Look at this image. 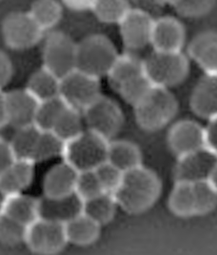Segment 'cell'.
Wrapping results in <instances>:
<instances>
[{
    "mask_svg": "<svg viewBox=\"0 0 217 255\" xmlns=\"http://www.w3.org/2000/svg\"><path fill=\"white\" fill-rule=\"evenodd\" d=\"M169 208L173 214L180 217L196 215L193 184L176 182L169 197Z\"/></svg>",
    "mask_w": 217,
    "mask_h": 255,
    "instance_id": "28",
    "label": "cell"
},
{
    "mask_svg": "<svg viewBox=\"0 0 217 255\" xmlns=\"http://www.w3.org/2000/svg\"><path fill=\"white\" fill-rule=\"evenodd\" d=\"M24 242L38 255H55L69 243L64 223L40 217L26 228Z\"/></svg>",
    "mask_w": 217,
    "mask_h": 255,
    "instance_id": "6",
    "label": "cell"
},
{
    "mask_svg": "<svg viewBox=\"0 0 217 255\" xmlns=\"http://www.w3.org/2000/svg\"><path fill=\"white\" fill-rule=\"evenodd\" d=\"M131 9L127 0H96L92 11L105 23H120Z\"/></svg>",
    "mask_w": 217,
    "mask_h": 255,
    "instance_id": "30",
    "label": "cell"
},
{
    "mask_svg": "<svg viewBox=\"0 0 217 255\" xmlns=\"http://www.w3.org/2000/svg\"><path fill=\"white\" fill-rule=\"evenodd\" d=\"M107 161L124 173L142 165V155L136 144L130 141H112L108 143Z\"/></svg>",
    "mask_w": 217,
    "mask_h": 255,
    "instance_id": "22",
    "label": "cell"
},
{
    "mask_svg": "<svg viewBox=\"0 0 217 255\" xmlns=\"http://www.w3.org/2000/svg\"><path fill=\"white\" fill-rule=\"evenodd\" d=\"M7 125V100L6 93L0 89V128Z\"/></svg>",
    "mask_w": 217,
    "mask_h": 255,
    "instance_id": "43",
    "label": "cell"
},
{
    "mask_svg": "<svg viewBox=\"0 0 217 255\" xmlns=\"http://www.w3.org/2000/svg\"><path fill=\"white\" fill-rule=\"evenodd\" d=\"M103 192L104 190L97 176L95 170L79 172L75 186V194L77 195L83 202L94 198Z\"/></svg>",
    "mask_w": 217,
    "mask_h": 255,
    "instance_id": "36",
    "label": "cell"
},
{
    "mask_svg": "<svg viewBox=\"0 0 217 255\" xmlns=\"http://www.w3.org/2000/svg\"><path fill=\"white\" fill-rule=\"evenodd\" d=\"M64 226L68 242L78 246L93 244L99 239L102 228L83 212L65 222Z\"/></svg>",
    "mask_w": 217,
    "mask_h": 255,
    "instance_id": "21",
    "label": "cell"
},
{
    "mask_svg": "<svg viewBox=\"0 0 217 255\" xmlns=\"http://www.w3.org/2000/svg\"><path fill=\"white\" fill-rule=\"evenodd\" d=\"M186 41L183 24L174 17L154 20L150 45L159 51H181Z\"/></svg>",
    "mask_w": 217,
    "mask_h": 255,
    "instance_id": "16",
    "label": "cell"
},
{
    "mask_svg": "<svg viewBox=\"0 0 217 255\" xmlns=\"http://www.w3.org/2000/svg\"><path fill=\"white\" fill-rule=\"evenodd\" d=\"M41 132L34 125L16 128V132L8 141L16 159L35 162L34 158Z\"/></svg>",
    "mask_w": 217,
    "mask_h": 255,
    "instance_id": "24",
    "label": "cell"
},
{
    "mask_svg": "<svg viewBox=\"0 0 217 255\" xmlns=\"http://www.w3.org/2000/svg\"><path fill=\"white\" fill-rule=\"evenodd\" d=\"M205 147L217 154V115L209 119L207 127L204 128Z\"/></svg>",
    "mask_w": 217,
    "mask_h": 255,
    "instance_id": "40",
    "label": "cell"
},
{
    "mask_svg": "<svg viewBox=\"0 0 217 255\" xmlns=\"http://www.w3.org/2000/svg\"><path fill=\"white\" fill-rule=\"evenodd\" d=\"M144 72L153 86L170 88L189 75L190 64L182 51L154 50L144 60Z\"/></svg>",
    "mask_w": 217,
    "mask_h": 255,
    "instance_id": "5",
    "label": "cell"
},
{
    "mask_svg": "<svg viewBox=\"0 0 217 255\" xmlns=\"http://www.w3.org/2000/svg\"><path fill=\"white\" fill-rule=\"evenodd\" d=\"M180 0H158V3L161 5H173L176 6Z\"/></svg>",
    "mask_w": 217,
    "mask_h": 255,
    "instance_id": "44",
    "label": "cell"
},
{
    "mask_svg": "<svg viewBox=\"0 0 217 255\" xmlns=\"http://www.w3.org/2000/svg\"><path fill=\"white\" fill-rule=\"evenodd\" d=\"M25 226L0 213V242L6 246H15L24 242Z\"/></svg>",
    "mask_w": 217,
    "mask_h": 255,
    "instance_id": "35",
    "label": "cell"
},
{
    "mask_svg": "<svg viewBox=\"0 0 217 255\" xmlns=\"http://www.w3.org/2000/svg\"><path fill=\"white\" fill-rule=\"evenodd\" d=\"M136 1L143 4H159L158 0H136Z\"/></svg>",
    "mask_w": 217,
    "mask_h": 255,
    "instance_id": "46",
    "label": "cell"
},
{
    "mask_svg": "<svg viewBox=\"0 0 217 255\" xmlns=\"http://www.w3.org/2000/svg\"><path fill=\"white\" fill-rule=\"evenodd\" d=\"M196 215H204L213 212L217 206V188L210 179L192 183Z\"/></svg>",
    "mask_w": 217,
    "mask_h": 255,
    "instance_id": "32",
    "label": "cell"
},
{
    "mask_svg": "<svg viewBox=\"0 0 217 255\" xmlns=\"http://www.w3.org/2000/svg\"><path fill=\"white\" fill-rule=\"evenodd\" d=\"M2 33L8 47L21 50L36 45L44 30L29 12H13L8 14L3 21Z\"/></svg>",
    "mask_w": 217,
    "mask_h": 255,
    "instance_id": "10",
    "label": "cell"
},
{
    "mask_svg": "<svg viewBox=\"0 0 217 255\" xmlns=\"http://www.w3.org/2000/svg\"><path fill=\"white\" fill-rule=\"evenodd\" d=\"M217 162V153L206 147L178 157L175 167L176 182L196 183L210 179Z\"/></svg>",
    "mask_w": 217,
    "mask_h": 255,
    "instance_id": "11",
    "label": "cell"
},
{
    "mask_svg": "<svg viewBox=\"0 0 217 255\" xmlns=\"http://www.w3.org/2000/svg\"><path fill=\"white\" fill-rule=\"evenodd\" d=\"M154 20L145 10L131 8L119 23L124 46L131 50L141 49L151 42Z\"/></svg>",
    "mask_w": 217,
    "mask_h": 255,
    "instance_id": "12",
    "label": "cell"
},
{
    "mask_svg": "<svg viewBox=\"0 0 217 255\" xmlns=\"http://www.w3.org/2000/svg\"><path fill=\"white\" fill-rule=\"evenodd\" d=\"M77 44L68 34L53 32L48 34L43 48V67L60 79L76 70Z\"/></svg>",
    "mask_w": 217,
    "mask_h": 255,
    "instance_id": "7",
    "label": "cell"
},
{
    "mask_svg": "<svg viewBox=\"0 0 217 255\" xmlns=\"http://www.w3.org/2000/svg\"><path fill=\"white\" fill-rule=\"evenodd\" d=\"M64 144L65 143L61 140L54 133L50 131H42L34 161L35 162L46 161L59 155L62 156Z\"/></svg>",
    "mask_w": 217,
    "mask_h": 255,
    "instance_id": "34",
    "label": "cell"
},
{
    "mask_svg": "<svg viewBox=\"0 0 217 255\" xmlns=\"http://www.w3.org/2000/svg\"><path fill=\"white\" fill-rule=\"evenodd\" d=\"M13 74V66L7 54L0 50V89L9 83Z\"/></svg>",
    "mask_w": 217,
    "mask_h": 255,
    "instance_id": "39",
    "label": "cell"
},
{
    "mask_svg": "<svg viewBox=\"0 0 217 255\" xmlns=\"http://www.w3.org/2000/svg\"><path fill=\"white\" fill-rule=\"evenodd\" d=\"M29 13L45 31L54 27L61 20L62 7L57 0H35Z\"/></svg>",
    "mask_w": 217,
    "mask_h": 255,
    "instance_id": "29",
    "label": "cell"
},
{
    "mask_svg": "<svg viewBox=\"0 0 217 255\" xmlns=\"http://www.w3.org/2000/svg\"><path fill=\"white\" fill-rule=\"evenodd\" d=\"M144 61L133 54L119 55L114 64L108 72V80L116 90L132 80L136 76L144 74Z\"/></svg>",
    "mask_w": 217,
    "mask_h": 255,
    "instance_id": "25",
    "label": "cell"
},
{
    "mask_svg": "<svg viewBox=\"0 0 217 255\" xmlns=\"http://www.w3.org/2000/svg\"><path fill=\"white\" fill-rule=\"evenodd\" d=\"M66 7L75 11L92 10L96 0H61Z\"/></svg>",
    "mask_w": 217,
    "mask_h": 255,
    "instance_id": "42",
    "label": "cell"
},
{
    "mask_svg": "<svg viewBox=\"0 0 217 255\" xmlns=\"http://www.w3.org/2000/svg\"><path fill=\"white\" fill-rule=\"evenodd\" d=\"M7 125L16 128L34 125L39 101L27 90L15 89L6 93Z\"/></svg>",
    "mask_w": 217,
    "mask_h": 255,
    "instance_id": "15",
    "label": "cell"
},
{
    "mask_svg": "<svg viewBox=\"0 0 217 255\" xmlns=\"http://www.w3.org/2000/svg\"><path fill=\"white\" fill-rule=\"evenodd\" d=\"M83 115L89 130L108 141L119 133L123 124L121 108L115 101L102 95L83 112Z\"/></svg>",
    "mask_w": 217,
    "mask_h": 255,
    "instance_id": "9",
    "label": "cell"
},
{
    "mask_svg": "<svg viewBox=\"0 0 217 255\" xmlns=\"http://www.w3.org/2000/svg\"><path fill=\"white\" fill-rule=\"evenodd\" d=\"M192 111L200 117L211 119L217 115V74H205L193 88L190 97Z\"/></svg>",
    "mask_w": 217,
    "mask_h": 255,
    "instance_id": "17",
    "label": "cell"
},
{
    "mask_svg": "<svg viewBox=\"0 0 217 255\" xmlns=\"http://www.w3.org/2000/svg\"><path fill=\"white\" fill-rule=\"evenodd\" d=\"M0 213L28 227L41 217L40 201L21 193L4 197Z\"/></svg>",
    "mask_w": 217,
    "mask_h": 255,
    "instance_id": "18",
    "label": "cell"
},
{
    "mask_svg": "<svg viewBox=\"0 0 217 255\" xmlns=\"http://www.w3.org/2000/svg\"><path fill=\"white\" fill-rule=\"evenodd\" d=\"M117 206L113 195L103 192L83 202L82 212L102 227L113 219Z\"/></svg>",
    "mask_w": 217,
    "mask_h": 255,
    "instance_id": "26",
    "label": "cell"
},
{
    "mask_svg": "<svg viewBox=\"0 0 217 255\" xmlns=\"http://www.w3.org/2000/svg\"><path fill=\"white\" fill-rule=\"evenodd\" d=\"M16 161L9 142L0 137V174Z\"/></svg>",
    "mask_w": 217,
    "mask_h": 255,
    "instance_id": "41",
    "label": "cell"
},
{
    "mask_svg": "<svg viewBox=\"0 0 217 255\" xmlns=\"http://www.w3.org/2000/svg\"><path fill=\"white\" fill-rule=\"evenodd\" d=\"M216 2L217 0H180L175 7L184 17L198 18L209 13Z\"/></svg>",
    "mask_w": 217,
    "mask_h": 255,
    "instance_id": "38",
    "label": "cell"
},
{
    "mask_svg": "<svg viewBox=\"0 0 217 255\" xmlns=\"http://www.w3.org/2000/svg\"><path fill=\"white\" fill-rule=\"evenodd\" d=\"M101 96L100 79L77 69L61 79L60 97L82 113Z\"/></svg>",
    "mask_w": 217,
    "mask_h": 255,
    "instance_id": "8",
    "label": "cell"
},
{
    "mask_svg": "<svg viewBox=\"0 0 217 255\" xmlns=\"http://www.w3.org/2000/svg\"><path fill=\"white\" fill-rule=\"evenodd\" d=\"M26 88L39 102L52 100L60 97L61 79L42 67L30 76Z\"/></svg>",
    "mask_w": 217,
    "mask_h": 255,
    "instance_id": "23",
    "label": "cell"
},
{
    "mask_svg": "<svg viewBox=\"0 0 217 255\" xmlns=\"http://www.w3.org/2000/svg\"><path fill=\"white\" fill-rule=\"evenodd\" d=\"M118 56L113 43L107 36L89 35L77 44L76 69L100 79L108 75Z\"/></svg>",
    "mask_w": 217,
    "mask_h": 255,
    "instance_id": "4",
    "label": "cell"
},
{
    "mask_svg": "<svg viewBox=\"0 0 217 255\" xmlns=\"http://www.w3.org/2000/svg\"><path fill=\"white\" fill-rule=\"evenodd\" d=\"M189 54L205 74H217V31H205L190 43Z\"/></svg>",
    "mask_w": 217,
    "mask_h": 255,
    "instance_id": "19",
    "label": "cell"
},
{
    "mask_svg": "<svg viewBox=\"0 0 217 255\" xmlns=\"http://www.w3.org/2000/svg\"><path fill=\"white\" fill-rule=\"evenodd\" d=\"M134 107L138 126L147 131H156L176 116L178 103L169 88L153 86Z\"/></svg>",
    "mask_w": 217,
    "mask_h": 255,
    "instance_id": "2",
    "label": "cell"
},
{
    "mask_svg": "<svg viewBox=\"0 0 217 255\" xmlns=\"http://www.w3.org/2000/svg\"><path fill=\"white\" fill-rule=\"evenodd\" d=\"M96 174L102 184L104 192L113 194L122 181V173L108 161L95 169Z\"/></svg>",
    "mask_w": 217,
    "mask_h": 255,
    "instance_id": "37",
    "label": "cell"
},
{
    "mask_svg": "<svg viewBox=\"0 0 217 255\" xmlns=\"http://www.w3.org/2000/svg\"><path fill=\"white\" fill-rule=\"evenodd\" d=\"M168 144L178 157L196 151L205 147L204 128L192 120L177 122L170 129Z\"/></svg>",
    "mask_w": 217,
    "mask_h": 255,
    "instance_id": "13",
    "label": "cell"
},
{
    "mask_svg": "<svg viewBox=\"0 0 217 255\" xmlns=\"http://www.w3.org/2000/svg\"><path fill=\"white\" fill-rule=\"evenodd\" d=\"M109 141L91 130L83 131L64 144L62 157L78 172L95 170L107 161Z\"/></svg>",
    "mask_w": 217,
    "mask_h": 255,
    "instance_id": "3",
    "label": "cell"
},
{
    "mask_svg": "<svg viewBox=\"0 0 217 255\" xmlns=\"http://www.w3.org/2000/svg\"><path fill=\"white\" fill-rule=\"evenodd\" d=\"M153 85L145 73L126 82L117 89L122 99L135 106L148 94Z\"/></svg>",
    "mask_w": 217,
    "mask_h": 255,
    "instance_id": "33",
    "label": "cell"
},
{
    "mask_svg": "<svg viewBox=\"0 0 217 255\" xmlns=\"http://www.w3.org/2000/svg\"><path fill=\"white\" fill-rule=\"evenodd\" d=\"M83 113L67 105L55 123L51 132L66 143L85 131Z\"/></svg>",
    "mask_w": 217,
    "mask_h": 255,
    "instance_id": "27",
    "label": "cell"
},
{
    "mask_svg": "<svg viewBox=\"0 0 217 255\" xmlns=\"http://www.w3.org/2000/svg\"><path fill=\"white\" fill-rule=\"evenodd\" d=\"M68 104L61 97L42 101L36 112L34 125L41 131H52L55 123Z\"/></svg>",
    "mask_w": 217,
    "mask_h": 255,
    "instance_id": "31",
    "label": "cell"
},
{
    "mask_svg": "<svg viewBox=\"0 0 217 255\" xmlns=\"http://www.w3.org/2000/svg\"><path fill=\"white\" fill-rule=\"evenodd\" d=\"M34 163V161L16 159L0 174V193L6 197L23 192L33 181Z\"/></svg>",
    "mask_w": 217,
    "mask_h": 255,
    "instance_id": "20",
    "label": "cell"
},
{
    "mask_svg": "<svg viewBox=\"0 0 217 255\" xmlns=\"http://www.w3.org/2000/svg\"><path fill=\"white\" fill-rule=\"evenodd\" d=\"M78 174L79 172L64 160L53 165L44 177L45 198L59 200L75 194Z\"/></svg>",
    "mask_w": 217,
    "mask_h": 255,
    "instance_id": "14",
    "label": "cell"
},
{
    "mask_svg": "<svg viewBox=\"0 0 217 255\" xmlns=\"http://www.w3.org/2000/svg\"><path fill=\"white\" fill-rule=\"evenodd\" d=\"M210 180L217 188V164H216V167L214 169L212 175H211Z\"/></svg>",
    "mask_w": 217,
    "mask_h": 255,
    "instance_id": "45",
    "label": "cell"
},
{
    "mask_svg": "<svg viewBox=\"0 0 217 255\" xmlns=\"http://www.w3.org/2000/svg\"><path fill=\"white\" fill-rule=\"evenodd\" d=\"M162 192V182L152 170L142 165L124 172L113 197L119 207L130 215L151 208Z\"/></svg>",
    "mask_w": 217,
    "mask_h": 255,
    "instance_id": "1",
    "label": "cell"
}]
</instances>
